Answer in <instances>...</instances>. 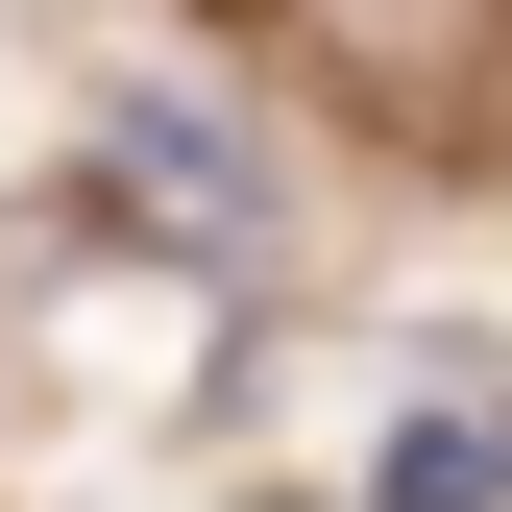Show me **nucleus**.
Wrapping results in <instances>:
<instances>
[{"label":"nucleus","mask_w":512,"mask_h":512,"mask_svg":"<svg viewBox=\"0 0 512 512\" xmlns=\"http://www.w3.org/2000/svg\"><path fill=\"white\" fill-rule=\"evenodd\" d=\"M98 196H147L122 244H171V269H269V171H244L220 122H171V98H122V122H98Z\"/></svg>","instance_id":"1"},{"label":"nucleus","mask_w":512,"mask_h":512,"mask_svg":"<svg viewBox=\"0 0 512 512\" xmlns=\"http://www.w3.org/2000/svg\"><path fill=\"white\" fill-rule=\"evenodd\" d=\"M269 25L317 49V74H366V98H439V74H488L512 0H269Z\"/></svg>","instance_id":"2"},{"label":"nucleus","mask_w":512,"mask_h":512,"mask_svg":"<svg viewBox=\"0 0 512 512\" xmlns=\"http://www.w3.org/2000/svg\"><path fill=\"white\" fill-rule=\"evenodd\" d=\"M366 512H512V439L488 415H415L391 464H366Z\"/></svg>","instance_id":"3"}]
</instances>
